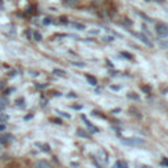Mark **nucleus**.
<instances>
[{"label": "nucleus", "mask_w": 168, "mask_h": 168, "mask_svg": "<svg viewBox=\"0 0 168 168\" xmlns=\"http://www.w3.org/2000/svg\"><path fill=\"white\" fill-rule=\"evenodd\" d=\"M33 38L37 42H40V41H42V34L40 32H33Z\"/></svg>", "instance_id": "obj_13"}, {"label": "nucleus", "mask_w": 168, "mask_h": 168, "mask_svg": "<svg viewBox=\"0 0 168 168\" xmlns=\"http://www.w3.org/2000/svg\"><path fill=\"white\" fill-rule=\"evenodd\" d=\"M51 24V19H49V17H46L43 20V25H50Z\"/></svg>", "instance_id": "obj_23"}, {"label": "nucleus", "mask_w": 168, "mask_h": 168, "mask_svg": "<svg viewBox=\"0 0 168 168\" xmlns=\"http://www.w3.org/2000/svg\"><path fill=\"white\" fill-rule=\"evenodd\" d=\"M1 7H3V0H0V9H1Z\"/></svg>", "instance_id": "obj_35"}, {"label": "nucleus", "mask_w": 168, "mask_h": 168, "mask_svg": "<svg viewBox=\"0 0 168 168\" xmlns=\"http://www.w3.org/2000/svg\"><path fill=\"white\" fill-rule=\"evenodd\" d=\"M155 1H158V3H163L164 0H155Z\"/></svg>", "instance_id": "obj_36"}, {"label": "nucleus", "mask_w": 168, "mask_h": 168, "mask_svg": "<svg viewBox=\"0 0 168 168\" xmlns=\"http://www.w3.org/2000/svg\"><path fill=\"white\" fill-rule=\"evenodd\" d=\"M43 151H50V146L49 145H43V148H42Z\"/></svg>", "instance_id": "obj_30"}, {"label": "nucleus", "mask_w": 168, "mask_h": 168, "mask_svg": "<svg viewBox=\"0 0 168 168\" xmlns=\"http://www.w3.org/2000/svg\"><path fill=\"white\" fill-rule=\"evenodd\" d=\"M5 106H7L5 104H1V103H0V113H1V112L4 110V109H5Z\"/></svg>", "instance_id": "obj_31"}, {"label": "nucleus", "mask_w": 168, "mask_h": 168, "mask_svg": "<svg viewBox=\"0 0 168 168\" xmlns=\"http://www.w3.org/2000/svg\"><path fill=\"white\" fill-rule=\"evenodd\" d=\"M122 143L127 145V146H141V145L145 143V141L141 138H129V139H122Z\"/></svg>", "instance_id": "obj_2"}, {"label": "nucleus", "mask_w": 168, "mask_h": 168, "mask_svg": "<svg viewBox=\"0 0 168 168\" xmlns=\"http://www.w3.org/2000/svg\"><path fill=\"white\" fill-rule=\"evenodd\" d=\"M34 168H53V166L47 160H37L34 162Z\"/></svg>", "instance_id": "obj_4"}, {"label": "nucleus", "mask_w": 168, "mask_h": 168, "mask_svg": "<svg viewBox=\"0 0 168 168\" xmlns=\"http://www.w3.org/2000/svg\"><path fill=\"white\" fill-rule=\"evenodd\" d=\"M8 120H9V116L8 114H4V113H0V122H7Z\"/></svg>", "instance_id": "obj_14"}, {"label": "nucleus", "mask_w": 168, "mask_h": 168, "mask_svg": "<svg viewBox=\"0 0 168 168\" xmlns=\"http://www.w3.org/2000/svg\"><path fill=\"white\" fill-rule=\"evenodd\" d=\"M121 54H122V57L127 58V59H133V57H131V55H129V54H127V53H126V51H122Z\"/></svg>", "instance_id": "obj_22"}, {"label": "nucleus", "mask_w": 168, "mask_h": 168, "mask_svg": "<svg viewBox=\"0 0 168 168\" xmlns=\"http://www.w3.org/2000/svg\"><path fill=\"white\" fill-rule=\"evenodd\" d=\"M61 22H62V24H68V20H67L66 16H62V17H61Z\"/></svg>", "instance_id": "obj_24"}, {"label": "nucleus", "mask_w": 168, "mask_h": 168, "mask_svg": "<svg viewBox=\"0 0 168 168\" xmlns=\"http://www.w3.org/2000/svg\"><path fill=\"white\" fill-rule=\"evenodd\" d=\"M85 79H87V82L91 84V85H97V79L95 76H92V75L87 74L85 75Z\"/></svg>", "instance_id": "obj_7"}, {"label": "nucleus", "mask_w": 168, "mask_h": 168, "mask_svg": "<svg viewBox=\"0 0 168 168\" xmlns=\"http://www.w3.org/2000/svg\"><path fill=\"white\" fill-rule=\"evenodd\" d=\"M67 97H71V99H75V97H76V95H75L74 92H70V93L67 95Z\"/></svg>", "instance_id": "obj_29"}, {"label": "nucleus", "mask_w": 168, "mask_h": 168, "mask_svg": "<svg viewBox=\"0 0 168 168\" xmlns=\"http://www.w3.org/2000/svg\"><path fill=\"white\" fill-rule=\"evenodd\" d=\"M89 34H92V36L100 34V30H97V29H92V30H89Z\"/></svg>", "instance_id": "obj_20"}, {"label": "nucleus", "mask_w": 168, "mask_h": 168, "mask_svg": "<svg viewBox=\"0 0 168 168\" xmlns=\"http://www.w3.org/2000/svg\"><path fill=\"white\" fill-rule=\"evenodd\" d=\"M53 74L58 75V76H66V71H63V70H58V68H55L54 71H53Z\"/></svg>", "instance_id": "obj_12"}, {"label": "nucleus", "mask_w": 168, "mask_h": 168, "mask_svg": "<svg viewBox=\"0 0 168 168\" xmlns=\"http://www.w3.org/2000/svg\"><path fill=\"white\" fill-rule=\"evenodd\" d=\"M82 118H83V121H84V122H85V124H87V126H88V129H89V130L92 131V133H99V129H96V127H95L93 125L91 124V122H89V121H87V120H85V117L83 116Z\"/></svg>", "instance_id": "obj_8"}, {"label": "nucleus", "mask_w": 168, "mask_h": 168, "mask_svg": "<svg viewBox=\"0 0 168 168\" xmlns=\"http://www.w3.org/2000/svg\"><path fill=\"white\" fill-rule=\"evenodd\" d=\"M76 134H78V135H79V137H82V138H85V139L91 138V137H89L88 134H87L85 131L83 130V129H78V130H76Z\"/></svg>", "instance_id": "obj_9"}, {"label": "nucleus", "mask_w": 168, "mask_h": 168, "mask_svg": "<svg viewBox=\"0 0 168 168\" xmlns=\"http://www.w3.org/2000/svg\"><path fill=\"white\" fill-rule=\"evenodd\" d=\"M116 168H129V166H127V163H126L125 160H118L116 163V166H114Z\"/></svg>", "instance_id": "obj_10"}, {"label": "nucleus", "mask_w": 168, "mask_h": 168, "mask_svg": "<svg viewBox=\"0 0 168 168\" xmlns=\"http://www.w3.org/2000/svg\"><path fill=\"white\" fill-rule=\"evenodd\" d=\"M105 40H106V41H110V42H112V41H113V37H105Z\"/></svg>", "instance_id": "obj_34"}, {"label": "nucleus", "mask_w": 168, "mask_h": 168, "mask_svg": "<svg viewBox=\"0 0 168 168\" xmlns=\"http://www.w3.org/2000/svg\"><path fill=\"white\" fill-rule=\"evenodd\" d=\"M22 103H24V100H21V99H20V100H17V101H16V104H19V105L21 106V105H22Z\"/></svg>", "instance_id": "obj_32"}, {"label": "nucleus", "mask_w": 168, "mask_h": 168, "mask_svg": "<svg viewBox=\"0 0 168 168\" xmlns=\"http://www.w3.org/2000/svg\"><path fill=\"white\" fill-rule=\"evenodd\" d=\"M72 64H74V66H76V67H82V68H84V67L87 66V64L83 63V62H74Z\"/></svg>", "instance_id": "obj_19"}, {"label": "nucleus", "mask_w": 168, "mask_h": 168, "mask_svg": "<svg viewBox=\"0 0 168 168\" xmlns=\"http://www.w3.org/2000/svg\"><path fill=\"white\" fill-rule=\"evenodd\" d=\"M71 26L75 28V29H78V30H84L85 29V26H84L83 24H79V22H71Z\"/></svg>", "instance_id": "obj_11"}, {"label": "nucleus", "mask_w": 168, "mask_h": 168, "mask_svg": "<svg viewBox=\"0 0 168 168\" xmlns=\"http://www.w3.org/2000/svg\"><path fill=\"white\" fill-rule=\"evenodd\" d=\"M127 96H129V99H133V100H139V97L137 96V95L134 93V92H131V93H129Z\"/></svg>", "instance_id": "obj_18"}, {"label": "nucleus", "mask_w": 168, "mask_h": 168, "mask_svg": "<svg viewBox=\"0 0 168 168\" xmlns=\"http://www.w3.org/2000/svg\"><path fill=\"white\" fill-rule=\"evenodd\" d=\"M162 166H167L168 167V158H163V160H162Z\"/></svg>", "instance_id": "obj_26"}, {"label": "nucleus", "mask_w": 168, "mask_h": 168, "mask_svg": "<svg viewBox=\"0 0 168 168\" xmlns=\"http://www.w3.org/2000/svg\"><path fill=\"white\" fill-rule=\"evenodd\" d=\"M79 4V0H63V5L68 8H75Z\"/></svg>", "instance_id": "obj_5"}, {"label": "nucleus", "mask_w": 168, "mask_h": 168, "mask_svg": "<svg viewBox=\"0 0 168 168\" xmlns=\"http://www.w3.org/2000/svg\"><path fill=\"white\" fill-rule=\"evenodd\" d=\"M155 32L159 37L167 38L168 37V25L167 24H158L155 26Z\"/></svg>", "instance_id": "obj_1"}, {"label": "nucleus", "mask_w": 168, "mask_h": 168, "mask_svg": "<svg viewBox=\"0 0 168 168\" xmlns=\"http://www.w3.org/2000/svg\"><path fill=\"white\" fill-rule=\"evenodd\" d=\"M158 43H159V46L162 47V49H168V41H158Z\"/></svg>", "instance_id": "obj_15"}, {"label": "nucleus", "mask_w": 168, "mask_h": 168, "mask_svg": "<svg viewBox=\"0 0 168 168\" xmlns=\"http://www.w3.org/2000/svg\"><path fill=\"white\" fill-rule=\"evenodd\" d=\"M146 1H151V0H146Z\"/></svg>", "instance_id": "obj_37"}, {"label": "nucleus", "mask_w": 168, "mask_h": 168, "mask_svg": "<svg viewBox=\"0 0 168 168\" xmlns=\"http://www.w3.org/2000/svg\"><path fill=\"white\" fill-rule=\"evenodd\" d=\"M12 135L11 134H5V135H0V143H3V145H5V143H8V142H11L12 141Z\"/></svg>", "instance_id": "obj_6"}, {"label": "nucleus", "mask_w": 168, "mask_h": 168, "mask_svg": "<svg viewBox=\"0 0 168 168\" xmlns=\"http://www.w3.org/2000/svg\"><path fill=\"white\" fill-rule=\"evenodd\" d=\"M134 36H135V37H138L139 40H141L142 42H143V43L146 45L147 47H152V43H151L150 38H148V37H146V36H145L143 33H139V34H137V33H134Z\"/></svg>", "instance_id": "obj_3"}, {"label": "nucleus", "mask_w": 168, "mask_h": 168, "mask_svg": "<svg viewBox=\"0 0 168 168\" xmlns=\"http://www.w3.org/2000/svg\"><path fill=\"white\" fill-rule=\"evenodd\" d=\"M7 129V125L5 124H0V131H4Z\"/></svg>", "instance_id": "obj_28"}, {"label": "nucleus", "mask_w": 168, "mask_h": 168, "mask_svg": "<svg viewBox=\"0 0 168 168\" xmlns=\"http://www.w3.org/2000/svg\"><path fill=\"white\" fill-rule=\"evenodd\" d=\"M25 36H26L28 38H32V33H30V30H29V29L25 30Z\"/></svg>", "instance_id": "obj_27"}, {"label": "nucleus", "mask_w": 168, "mask_h": 168, "mask_svg": "<svg viewBox=\"0 0 168 168\" xmlns=\"http://www.w3.org/2000/svg\"><path fill=\"white\" fill-rule=\"evenodd\" d=\"M92 114H95V116H96V117H101V118H105V117L103 116L101 113H99V112H96V110H93V112H92Z\"/></svg>", "instance_id": "obj_25"}, {"label": "nucleus", "mask_w": 168, "mask_h": 168, "mask_svg": "<svg viewBox=\"0 0 168 168\" xmlns=\"http://www.w3.org/2000/svg\"><path fill=\"white\" fill-rule=\"evenodd\" d=\"M138 15H139V16H141V17H142V19H143V20H146L147 22H152V21H154V20H152V19H150V17H148V16H147V15H145V13H141V12H139V13H138Z\"/></svg>", "instance_id": "obj_17"}, {"label": "nucleus", "mask_w": 168, "mask_h": 168, "mask_svg": "<svg viewBox=\"0 0 168 168\" xmlns=\"http://www.w3.org/2000/svg\"><path fill=\"white\" fill-rule=\"evenodd\" d=\"M55 112H57V114H59V116H62L63 118H70V117H71L68 113H66V112H62V110H55Z\"/></svg>", "instance_id": "obj_16"}, {"label": "nucleus", "mask_w": 168, "mask_h": 168, "mask_svg": "<svg viewBox=\"0 0 168 168\" xmlns=\"http://www.w3.org/2000/svg\"><path fill=\"white\" fill-rule=\"evenodd\" d=\"M74 109H82V105H75V106H72Z\"/></svg>", "instance_id": "obj_33"}, {"label": "nucleus", "mask_w": 168, "mask_h": 168, "mask_svg": "<svg viewBox=\"0 0 168 168\" xmlns=\"http://www.w3.org/2000/svg\"><path fill=\"white\" fill-rule=\"evenodd\" d=\"M141 89H142V91H145L146 93H150V87H147V85H142V87H141Z\"/></svg>", "instance_id": "obj_21"}]
</instances>
